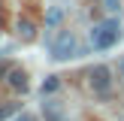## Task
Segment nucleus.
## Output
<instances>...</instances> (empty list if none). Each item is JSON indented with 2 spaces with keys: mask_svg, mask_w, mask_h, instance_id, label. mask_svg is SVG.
<instances>
[{
  "mask_svg": "<svg viewBox=\"0 0 124 121\" xmlns=\"http://www.w3.org/2000/svg\"><path fill=\"white\" fill-rule=\"evenodd\" d=\"M118 39H121L118 21H103V24H97V27L91 30V42H94V48H112Z\"/></svg>",
  "mask_w": 124,
  "mask_h": 121,
  "instance_id": "obj_1",
  "label": "nucleus"
},
{
  "mask_svg": "<svg viewBox=\"0 0 124 121\" xmlns=\"http://www.w3.org/2000/svg\"><path fill=\"white\" fill-rule=\"evenodd\" d=\"M73 52H76V33L73 30H61L58 39L52 42V58L54 60H67V58H73Z\"/></svg>",
  "mask_w": 124,
  "mask_h": 121,
  "instance_id": "obj_2",
  "label": "nucleus"
},
{
  "mask_svg": "<svg viewBox=\"0 0 124 121\" xmlns=\"http://www.w3.org/2000/svg\"><path fill=\"white\" fill-rule=\"evenodd\" d=\"M109 85H112V73H109V67H94L91 70V88H94V94H109Z\"/></svg>",
  "mask_w": 124,
  "mask_h": 121,
  "instance_id": "obj_3",
  "label": "nucleus"
},
{
  "mask_svg": "<svg viewBox=\"0 0 124 121\" xmlns=\"http://www.w3.org/2000/svg\"><path fill=\"white\" fill-rule=\"evenodd\" d=\"M6 85H9L12 91H27V76H24V70H18V67H12L9 70V76H6Z\"/></svg>",
  "mask_w": 124,
  "mask_h": 121,
  "instance_id": "obj_4",
  "label": "nucleus"
},
{
  "mask_svg": "<svg viewBox=\"0 0 124 121\" xmlns=\"http://www.w3.org/2000/svg\"><path fill=\"white\" fill-rule=\"evenodd\" d=\"M42 115H46V121H64V109H61V103H54V100L42 103Z\"/></svg>",
  "mask_w": 124,
  "mask_h": 121,
  "instance_id": "obj_5",
  "label": "nucleus"
},
{
  "mask_svg": "<svg viewBox=\"0 0 124 121\" xmlns=\"http://www.w3.org/2000/svg\"><path fill=\"white\" fill-rule=\"evenodd\" d=\"M18 36H21L24 42H30L36 36V24L30 21V18H18Z\"/></svg>",
  "mask_w": 124,
  "mask_h": 121,
  "instance_id": "obj_6",
  "label": "nucleus"
},
{
  "mask_svg": "<svg viewBox=\"0 0 124 121\" xmlns=\"http://www.w3.org/2000/svg\"><path fill=\"white\" fill-rule=\"evenodd\" d=\"M58 88H61V79H58V76H46V79H42V88H39V91H42V97H46V94H54Z\"/></svg>",
  "mask_w": 124,
  "mask_h": 121,
  "instance_id": "obj_7",
  "label": "nucleus"
},
{
  "mask_svg": "<svg viewBox=\"0 0 124 121\" xmlns=\"http://www.w3.org/2000/svg\"><path fill=\"white\" fill-rule=\"evenodd\" d=\"M18 115V103H0V121L3 118H15Z\"/></svg>",
  "mask_w": 124,
  "mask_h": 121,
  "instance_id": "obj_8",
  "label": "nucleus"
},
{
  "mask_svg": "<svg viewBox=\"0 0 124 121\" xmlns=\"http://www.w3.org/2000/svg\"><path fill=\"white\" fill-rule=\"evenodd\" d=\"M58 21H61V9H52L46 15V24H58Z\"/></svg>",
  "mask_w": 124,
  "mask_h": 121,
  "instance_id": "obj_9",
  "label": "nucleus"
},
{
  "mask_svg": "<svg viewBox=\"0 0 124 121\" xmlns=\"http://www.w3.org/2000/svg\"><path fill=\"white\" fill-rule=\"evenodd\" d=\"M9 70H12V67L3 60V64H0V79H6V76H9Z\"/></svg>",
  "mask_w": 124,
  "mask_h": 121,
  "instance_id": "obj_10",
  "label": "nucleus"
},
{
  "mask_svg": "<svg viewBox=\"0 0 124 121\" xmlns=\"http://www.w3.org/2000/svg\"><path fill=\"white\" fill-rule=\"evenodd\" d=\"M103 3H106V9H109V12H115V9H118V0H103Z\"/></svg>",
  "mask_w": 124,
  "mask_h": 121,
  "instance_id": "obj_11",
  "label": "nucleus"
},
{
  "mask_svg": "<svg viewBox=\"0 0 124 121\" xmlns=\"http://www.w3.org/2000/svg\"><path fill=\"white\" fill-rule=\"evenodd\" d=\"M12 121H36V118H33V115H24V112H21V115H15Z\"/></svg>",
  "mask_w": 124,
  "mask_h": 121,
  "instance_id": "obj_12",
  "label": "nucleus"
},
{
  "mask_svg": "<svg viewBox=\"0 0 124 121\" xmlns=\"http://www.w3.org/2000/svg\"><path fill=\"white\" fill-rule=\"evenodd\" d=\"M121 73H124V64H121Z\"/></svg>",
  "mask_w": 124,
  "mask_h": 121,
  "instance_id": "obj_13",
  "label": "nucleus"
}]
</instances>
